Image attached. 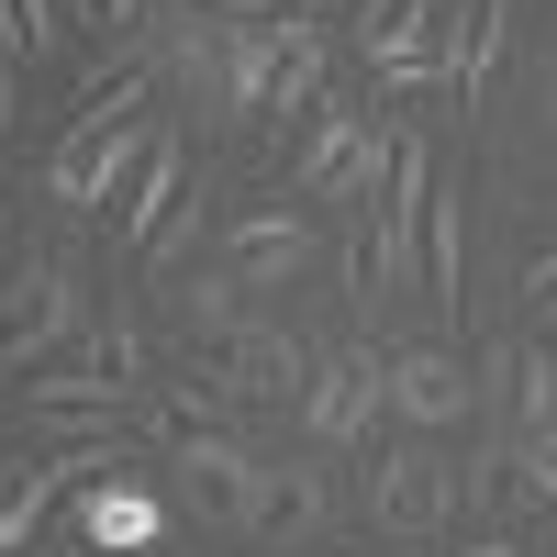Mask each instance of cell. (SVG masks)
Instances as JSON below:
<instances>
[{"label": "cell", "instance_id": "1", "mask_svg": "<svg viewBox=\"0 0 557 557\" xmlns=\"http://www.w3.org/2000/svg\"><path fill=\"white\" fill-rule=\"evenodd\" d=\"M146 101H157V67H123L101 101L67 112L57 157H45V201H57V212H101V201L134 190V168H146V146H157V112Z\"/></svg>", "mask_w": 557, "mask_h": 557}, {"label": "cell", "instance_id": "2", "mask_svg": "<svg viewBox=\"0 0 557 557\" xmlns=\"http://www.w3.org/2000/svg\"><path fill=\"white\" fill-rule=\"evenodd\" d=\"M391 157H401V134H380L346 101H323L312 134H301V157H290V201H368L391 178Z\"/></svg>", "mask_w": 557, "mask_h": 557}, {"label": "cell", "instance_id": "3", "mask_svg": "<svg viewBox=\"0 0 557 557\" xmlns=\"http://www.w3.org/2000/svg\"><path fill=\"white\" fill-rule=\"evenodd\" d=\"M168 469H178V502H190L201 524H235V535H268V491H278V469L268 457H246L235 435H178L168 446Z\"/></svg>", "mask_w": 557, "mask_h": 557}, {"label": "cell", "instance_id": "4", "mask_svg": "<svg viewBox=\"0 0 557 557\" xmlns=\"http://www.w3.org/2000/svg\"><path fill=\"white\" fill-rule=\"evenodd\" d=\"M67 335H89V301H78V268L67 257H34L23 290L0 301V380H23V368H45Z\"/></svg>", "mask_w": 557, "mask_h": 557}, {"label": "cell", "instance_id": "5", "mask_svg": "<svg viewBox=\"0 0 557 557\" xmlns=\"http://www.w3.org/2000/svg\"><path fill=\"white\" fill-rule=\"evenodd\" d=\"M457 513V469L412 435V446H380V469H368V524L380 535H446Z\"/></svg>", "mask_w": 557, "mask_h": 557}, {"label": "cell", "instance_id": "6", "mask_svg": "<svg viewBox=\"0 0 557 557\" xmlns=\"http://www.w3.org/2000/svg\"><path fill=\"white\" fill-rule=\"evenodd\" d=\"M212 380H223V401H301L312 357H301L290 323H235V335L212 346Z\"/></svg>", "mask_w": 557, "mask_h": 557}, {"label": "cell", "instance_id": "7", "mask_svg": "<svg viewBox=\"0 0 557 557\" xmlns=\"http://www.w3.org/2000/svg\"><path fill=\"white\" fill-rule=\"evenodd\" d=\"M157 535H168V502L146 491V480H89L78 491V546L89 557H157Z\"/></svg>", "mask_w": 557, "mask_h": 557}, {"label": "cell", "instance_id": "8", "mask_svg": "<svg viewBox=\"0 0 557 557\" xmlns=\"http://www.w3.org/2000/svg\"><path fill=\"white\" fill-rule=\"evenodd\" d=\"M380 380H391V412H401L412 435L469 424V368H457L446 346H401V357H380Z\"/></svg>", "mask_w": 557, "mask_h": 557}, {"label": "cell", "instance_id": "9", "mask_svg": "<svg viewBox=\"0 0 557 557\" xmlns=\"http://www.w3.org/2000/svg\"><path fill=\"white\" fill-rule=\"evenodd\" d=\"M380 401H391V380H380V357H335V368H312V391H301V435L312 446H346V435H368L380 424Z\"/></svg>", "mask_w": 557, "mask_h": 557}, {"label": "cell", "instance_id": "10", "mask_svg": "<svg viewBox=\"0 0 557 557\" xmlns=\"http://www.w3.org/2000/svg\"><path fill=\"white\" fill-rule=\"evenodd\" d=\"M301 257H312V223H301L290 201H268V212H235V223H223V278H235V290H278Z\"/></svg>", "mask_w": 557, "mask_h": 557}, {"label": "cell", "instance_id": "11", "mask_svg": "<svg viewBox=\"0 0 557 557\" xmlns=\"http://www.w3.org/2000/svg\"><path fill=\"white\" fill-rule=\"evenodd\" d=\"M178 201H190V168H178V134L157 123V146H146V168H134V190H123V235H134V257L168 235V212H178Z\"/></svg>", "mask_w": 557, "mask_h": 557}, {"label": "cell", "instance_id": "12", "mask_svg": "<svg viewBox=\"0 0 557 557\" xmlns=\"http://www.w3.org/2000/svg\"><path fill=\"white\" fill-rule=\"evenodd\" d=\"M502 23H513L502 0H469V12H457V34L435 45V78H446L469 112H480V89H491V67H502Z\"/></svg>", "mask_w": 557, "mask_h": 557}, {"label": "cell", "instance_id": "13", "mask_svg": "<svg viewBox=\"0 0 557 557\" xmlns=\"http://www.w3.org/2000/svg\"><path fill=\"white\" fill-rule=\"evenodd\" d=\"M278 89V23H223V123H257Z\"/></svg>", "mask_w": 557, "mask_h": 557}, {"label": "cell", "instance_id": "14", "mask_svg": "<svg viewBox=\"0 0 557 557\" xmlns=\"http://www.w3.org/2000/svg\"><path fill=\"white\" fill-rule=\"evenodd\" d=\"M23 412H45V424H123V391L89 380V368H45V380H23Z\"/></svg>", "mask_w": 557, "mask_h": 557}, {"label": "cell", "instance_id": "15", "mask_svg": "<svg viewBox=\"0 0 557 557\" xmlns=\"http://www.w3.org/2000/svg\"><path fill=\"white\" fill-rule=\"evenodd\" d=\"M157 57H168V78L190 89V101L212 89V123H223V23H201V12H178V23L157 34Z\"/></svg>", "mask_w": 557, "mask_h": 557}, {"label": "cell", "instance_id": "16", "mask_svg": "<svg viewBox=\"0 0 557 557\" xmlns=\"http://www.w3.org/2000/svg\"><path fill=\"white\" fill-rule=\"evenodd\" d=\"M424 290H435L446 312H469V223H457L446 190L424 201Z\"/></svg>", "mask_w": 557, "mask_h": 557}, {"label": "cell", "instance_id": "17", "mask_svg": "<svg viewBox=\"0 0 557 557\" xmlns=\"http://www.w3.org/2000/svg\"><path fill=\"white\" fill-rule=\"evenodd\" d=\"M268 112H323V23H278V89Z\"/></svg>", "mask_w": 557, "mask_h": 557}, {"label": "cell", "instance_id": "18", "mask_svg": "<svg viewBox=\"0 0 557 557\" xmlns=\"http://www.w3.org/2000/svg\"><path fill=\"white\" fill-rule=\"evenodd\" d=\"M78 368H89V380H112V391L134 401V391H146V335H134L123 312H112V323H89V335H78Z\"/></svg>", "mask_w": 557, "mask_h": 557}, {"label": "cell", "instance_id": "19", "mask_svg": "<svg viewBox=\"0 0 557 557\" xmlns=\"http://www.w3.org/2000/svg\"><path fill=\"white\" fill-rule=\"evenodd\" d=\"M323 513H335V502H323V480H312V469H278V491H268V535H278V546H312Z\"/></svg>", "mask_w": 557, "mask_h": 557}, {"label": "cell", "instance_id": "20", "mask_svg": "<svg viewBox=\"0 0 557 557\" xmlns=\"http://www.w3.org/2000/svg\"><path fill=\"white\" fill-rule=\"evenodd\" d=\"M380 45H435V0H357V57Z\"/></svg>", "mask_w": 557, "mask_h": 557}, {"label": "cell", "instance_id": "21", "mask_svg": "<svg viewBox=\"0 0 557 557\" xmlns=\"http://www.w3.org/2000/svg\"><path fill=\"white\" fill-rule=\"evenodd\" d=\"M502 380H513L524 435H546V424H557V357H546V346H513V357H502Z\"/></svg>", "mask_w": 557, "mask_h": 557}, {"label": "cell", "instance_id": "22", "mask_svg": "<svg viewBox=\"0 0 557 557\" xmlns=\"http://www.w3.org/2000/svg\"><path fill=\"white\" fill-rule=\"evenodd\" d=\"M178 323H190L201 346H223V335H235V278H223V268H201L190 290H178Z\"/></svg>", "mask_w": 557, "mask_h": 557}, {"label": "cell", "instance_id": "23", "mask_svg": "<svg viewBox=\"0 0 557 557\" xmlns=\"http://www.w3.org/2000/svg\"><path fill=\"white\" fill-rule=\"evenodd\" d=\"M78 23H67V0H12V67H34V57H57Z\"/></svg>", "mask_w": 557, "mask_h": 557}, {"label": "cell", "instance_id": "24", "mask_svg": "<svg viewBox=\"0 0 557 557\" xmlns=\"http://www.w3.org/2000/svg\"><path fill=\"white\" fill-rule=\"evenodd\" d=\"M368 78L401 89V101H412V89H446V78H435V45H380V57H368Z\"/></svg>", "mask_w": 557, "mask_h": 557}, {"label": "cell", "instance_id": "25", "mask_svg": "<svg viewBox=\"0 0 557 557\" xmlns=\"http://www.w3.org/2000/svg\"><path fill=\"white\" fill-rule=\"evenodd\" d=\"M190 246H201V201H178V212H168V235L146 246V268H178V257H190Z\"/></svg>", "mask_w": 557, "mask_h": 557}, {"label": "cell", "instance_id": "26", "mask_svg": "<svg viewBox=\"0 0 557 557\" xmlns=\"http://www.w3.org/2000/svg\"><path fill=\"white\" fill-rule=\"evenodd\" d=\"M524 312H535V323H557V246L524 268Z\"/></svg>", "mask_w": 557, "mask_h": 557}, {"label": "cell", "instance_id": "27", "mask_svg": "<svg viewBox=\"0 0 557 557\" xmlns=\"http://www.w3.org/2000/svg\"><path fill=\"white\" fill-rule=\"evenodd\" d=\"M190 12H212V23H278L290 0H190Z\"/></svg>", "mask_w": 557, "mask_h": 557}, {"label": "cell", "instance_id": "28", "mask_svg": "<svg viewBox=\"0 0 557 557\" xmlns=\"http://www.w3.org/2000/svg\"><path fill=\"white\" fill-rule=\"evenodd\" d=\"M101 12H112V0H67V23H101Z\"/></svg>", "mask_w": 557, "mask_h": 557}, {"label": "cell", "instance_id": "29", "mask_svg": "<svg viewBox=\"0 0 557 557\" xmlns=\"http://www.w3.org/2000/svg\"><path fill=\"white\" fill-rule=\"evenodd\" d=\"M469 557H524V546H502V535H491V546H469Z\"/></svg>", "mask_w": 557, "mask_h": 557}, {"label": "cell", "instance_id": "30", "mask_svg": "<svg viewBox=\"0 0 557 557\" xmlns=\"http://www.w3.org/2000/svg\"><path fill=\"white\" fill-rule=\"evenodd\" d=\"M0 257H12V235H0Z\"/></svg>", "mask_w": 557, "mask_h": 557}]
</instances>
